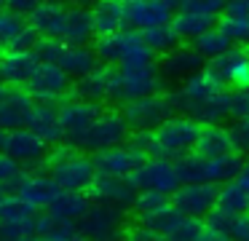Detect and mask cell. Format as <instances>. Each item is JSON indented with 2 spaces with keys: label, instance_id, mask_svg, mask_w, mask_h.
Here are the masks:
<instances>
[{
  "label": "cell",
  "instance_id": "obj_51",
  "mask_svg": "<svg viewBox=\"0 0 249 241\" xmlns=\"http://www.w3.org/2000/svg\"><path fill=\"white\" fill-rule=\"evenodd\" d=\"M236 182H238V185H241L244 190L249 193V161H244V166H241V171H238Z\"/></svg>",
  "mask_w": 249,
  "mask_h": 241
},
{
  "label": "cell",
  "instance_id": "obj_24",
  "mask_svg": "<svg viewBox=\"0 0 249 241\" xmlns=\"http://www.w3.org/2000/svg\"><path fill=\"white\" fill-rule=\"evenodd\" d=\"M65 19H67V5L65 3H38L35 14L30 16L27 21L40 37H54V40H59Z\"/></svg>",
  "mask_w": 249,
  "mask_h": 241
},
{
  "label": "cell",
  "instance_id": "obj_28",
  "mask_svg": "<svg viewBox=\"0 0 249 241\" xmlns=\"http://www.w3.org/2000/svg\"><path fill=\"white\" fill-rule=\"evenodd\" d=\"M196 153L204 155V158H220V155L236 153L231 142V134H228V126H204L198 145H196Z\"/></svg>",
  "mask_w": 249,
  "mask_h": 241
},
{
  "label": "cell",
  "instance_id": "obj_43",
  "mask_svg": "<svg viewBox=\"0 0 249 241\" xmlns=\"http://www.w3.org/2000/svg\"><path fill=\"white\" fill-rule=\"evenodd\" d=\"M126 148L134 150L137 155H142V158H153V148H156V137H153V131H131L129 134V142H126Z\"/></svg>",
  "mask_w": 249,
  "mask_h": 241
},
{
  "label": "cell",
  "instance_id": "obj_29",
  "mask_svg": "<svg viewBox=\"0 0 249 241\" xmlns=\"http://www.w3.org/2000/svg\"><path fill=\"white\" fill-rule=\"evenodd\" d=\"M91 209V198H89V193H81V190H62L59 198L54 201V206L49 209L51 214H56V217L62 220H70V222H78V220L83 217V214Z\"/></svg>",
  "mask_w": 249,
  "mask_h": 241
},
{
  "label": "cell",
  "instance_id": "obj_56",
  "mask_svg": "<svg viewBox=\"0 0 249 241\" xmlns=\"http://www.w3.org/2000/svg\"><path fill=\"white\" fill-rule=\"evenodd\" d=\"M3 8H6V3H0V11H3Z\"/></svg>",
  "mask_w": 249,
  "mask_h": 241
},
{
  "label": "cell",
  "instance_id": "obj_53",
  "mask_svg": "<svg viewBox=\"0 0 249 241\" xmlns=\"http://www.w3.org/2000/svg\"><path fill=\"white\" fill-rule=\"evenodd\" d=\"M6 129H3V126H0V153H3V145H6Z\"/></svg>",
  "mask_w": 249,
  "mask_h": 241
},
{
  "label": "cell",
  "instance_id": "obj_54",
  "mask_svg": "<svg viewBox=\"0 0 249 241\" xmlns=\"http://www.w3.org/2000/svg\"><path fill=\"white\" fill-rule=\"evenodd\" d=\"M8 196H11V193H8V190H6V187H3V185H0V204H3V201H6V198H8Z\"/></svg>",
  "mask_w": 249,
  "mask_h": 241
},
{
  "label": "cell",
  "instance_id": "obj_22",
  "mask_svg": "<svg viewBox=\"0 0 249 241\" xmlns=\"http://www.w3.org/2000/svg\"><path fill=\"white\" fill-rule=\"evenodd\" d=\"M113 75H115V67H105V64H99L91 75H86V78H81V80L72 83V96L81 99V102H91V105L102 107L105 102H110Z\"/></svg>",
  "mask_w": 249,
  "mask_h": 241
},
{
  "label": "cell",
  "instance_id": "obj_46",
  "mask_svg": "<svg viewBox=\"0 0 249 241\" xmlns=\"http://www.w3.org/2000/svg\"><path fill=\"white\" fill-rule=\"evenodd\" d=\"M124 241H163V236L156 233V230H150V228H145V225H140V222H134V225L126 228Z\"/></svg>",
  "mask_w": 249,
  "mask_h": 241
},
{
  "label": "cell",
  "instance_id": "obj_48",
  "mask_svg": "<svg viewBox=\"0 0 249 241\" xmlns=\"http://www.w3.org/2000/svg\"><path fill=\"white\" fill-rule=\"evenodd\" d=\"M6 8L19 14V16H24V19H30L35 14V8H38V3L35 0H17V3H6Z\"/></svg>",
  "mask_w": 249,
  "mask_h": 241
},
{
  "label": "cell",
  "instance_id": "obj_45",
  "mask_svg": "<svg viewBox=\"0 0 249 241\" xmlns=\"http://www.w3.org/2000/svg\"><path fill=\"white\" fill-rule=\"evenodd\" d=\"M233 222H236V217H233V214H228V212H222V209H214V212H212L209 217L204 220V225H206L209 230L222 233V236H228V239H231Z\"/></svg>",
  "mask_w": 249,
  "mask_h": 241
},
{
  "label": "cell",
  "instance_id": "obj_19",
  "mask_svg": "<svg viewBox=\"0 0 249 241\" xmlns=\"http://www.w3.org/2000/svg\"><path fill=\"white\" fill-rule=\"evenodd\" d=\"M40 67L33 51H3L0 54V80L11 89H27L35 70Z\"/></svg>",
  "mask_w": 249,
  "mask_h": 241
},
{
  "label": "cell",
  "instance_id": "obj_33",
  "mask_svg": "<svg viewBox=\"0 0 249 241\" xmlns=\"http://www.w3.org/2000/svg\"><path fill=\"white\" fill-rule=\"evenodd\" d=\"M121 32H115V35H105V37H94L91 48H94V54H97L99 64H105V67H115V70L121 67V56H124V35H121Z\"/></svg>",
  "mask_w": 249,
  "mask_h": 241
},
{
  "label": "cell",
  "instance_id": "obj_15",
  "mask_svg": "<svg viewBox=\"0 0 249 241\" xmlns=\"http://www.w3.org/2000/svg\"><path fill=\"white\" fill-rule=\"evenodd\" d=\"M62 187L49 171H30L27 180L19 185L17 196L22 198L27 206H33L35 212H49L54 206V201L59 198Z\"/></svg>",
  "mask_w": 249,
  "mask_h": 241
},
{
  "label": "cell",
  "instance_id": "obj_31",
  "mask_svg": "<svg viewBox=\"0 0 249 241\" xmlns=\"http://www.w3.org/2000/svg\"><path fill=\"white\" fill-rule=\"evenodd\" d=\"M217 209L233 214V217L249 214V193L236 180L225 182V185H220V193H217Z\"/></svg>",
  "mask_w": 249,
  "mask_h": 241
},
{
  "label": "cell",
  "instance_id": "obj_9",
  "mask_svg": "<svg viewBox=\"0 0 249 241\" xmlns=\"http://www.w3.org/2000/svg\"><path fill=\"white\" fill-rule=\"evenodd\" d=\"M131 187L137 193H163L172 198L179 190V174H177V164L163 158H147L142 161V166L129 177Z\"/></svg>",
  "mask_w": 249,
  "mask_h": 241
},
{
  "label": "cell",
  "instance_id": "obj_38",
  "mask_svg": "<svg viewBox=\"0 0 249 241\" xmlns=\"http://www.w3.org/2000/svg\"><path fill=\"white\" fill-rule=\"evenodd\" d=\"M166 206H172V198L163 196V193H137L131 214H134V220H142V217H150V214L161 212Z\"/></svg>",
  "mask_w": 249,
  "mask_h": 241
},
{
  "label": "cell",
  "instance_id": "obj_27",
  "mask_svg": "<svg viewBox=\"0 0 249 241\" xmlns=\"http://www.w3.org/2000/svg\"><path fill=\"white\" fill-rule=\"evenodd\" d=\"M124 56H121V67H145V64H158V56L150 51L145 43L142 32L137 30H124Z\"/></svg>",
  "mask_w": 249,
  "mask_h": 241
},
{
  "label": "cell",
  "instance_id": "obj_14",
  "mask_svg": "<svg viewBox=\"0 0 249 241\" xmlns=\"http://www.w3.org/2000/svg\"><path fill=\"white\" fill-rule=\"evenodd\" d=\"M3 153L11 155L14 161H19L22 166H38V164H46V158L51 153V145H46L30 129H17V131L6 134Z\"/></svg>",
  "mask_w": 249,
  "mask_h": 241
},
{
  "label": "cell",
  "instance_id": "obj_1",
  "mask_svg": "<svg viewBox=\"0 0 249 241\" xmlns=\"http://www.w3.org/2000/svg\"><path fill=\"white\" fill-rule=\"evenodd\" d=\"M46 169L49 174L59 182L62 190H81L86 193L97 180V166L94 158L83 150L72 148V145L62 142L51 148L49 158H46Z\"/></svg>",
  "mask_w": 249,
  "mask_h": 241
},
{
  "label": "cell",
  "instance_id": "obj_23",
  "mask_svg": "<svg viewBox=\"0 0 249 241\" xmlns=\"http://www.w3.org/2000/svg\"><path fill=\"white\" fill-rule=\"evenodd\" d=\"M59 40L65 46H91L94 43L91 5H67V19Z\"/></svg>",
  "mask_w": 249,
  "mask_h": 241
},
{
  "label": "cell",
  "instance_id": "obj_57",
  "mask_svg": "<svg viewBox=\"0 0 249 241\" xmlns=\"http://www.w3.org/2000/svg\"><path fill=\"white\" fill-rule=\"evenodd\" d=\"M247 56H249V46H247Z\"/></svg>",
  "mask_w": 249,
  "mask_h": 241
},
{
  "label": "cell",
  "instance_id": "obj_32",
  "mask_svg": "<svg viewBox=\"0 0 249 241\" xmlns=\"http://www.w3.org/2000/svg\"><path fill=\"white\" fill-rule=\"evenodd\" d=\"M142 37H145V43L150 46V51L156 54L158 59L163 56V54L174 51L177 46H182V40H179L177 30H174L172 24H161V27H150V30L142 32Z\"/></svg>",
  "mask_w": 249,
  "mask_h": 241
},
{
  "label": "cell",
  "instance_id": "obj_13",
  "mask_svg": "<svg viewBox=\"0 0 249 241\" xmlns=\"http://www.w3.org/2000/svg\"><path fill=\"white\" fill-rule=\"evenodd\" d=\"M158 67H161V75H163L166 83H185L190 75L201 73V70L206 67V62L201 59V54L196 51L190 43H182V46H177L174 51L163 54V56L158 59Z\"/></svg>",
  "mask_w": 249,
  "mask_h": 241
},
{
  "label": "cell",
  "instance_id": "obj_18",
  "mask_svg": "<svg viewBox=\"0 0 249 241\" xmlns=\"http://www.w3.org/2000/svg\"><path fill=\"white\" fill-rule=\"evenodd\" d=\"M217 73V78L225 83L228 91H249V56L247 48L233 46L225 56H220L217 62L209 64Z\"/></svg>",
  "mask_w": 249,
  "mask_h": 241
},
{
  "label": "cell",
  "instance_id": "obj_8",
  "mask_svg": "<svg viewBox=\"0 0 249 241\" xmlns=\"http://www.w3.org/2000/svg\"><path fill=\"white\" fill-rule=\"evenodd\" d=\"M121 112H124V118H126L131 131H158V129L174 115L166 91H163V94L145 96V99L126 102V105L121 107Z\"/></svg>",
  "mask_w": 249,
  "mask_h": 241
},
{
  "label": "cell",
  "instance_id": "obj_5",
  "mask_svg": "<svg viewBox=\"0 0 249 241\" xmlns=\"http://www.w3.org/2000/svg\"><path fill=\"white\" fill-rule=\"evenodd\" d=\"M126 220H129V212L91 204V209L78 220V236L89 241H124L126 228H129Z\"/></svg>",
  "mask_w": 249,
  "mask_h": 241
},
{
  "label": "cell",
  "instance_id": "obj_12",
  "mask_svg": "<svg viewBox=\"0 0 249 241\" xmlns=\"http://www.w3.org/2000/svg\"><path fill=\"white\" fill-rule=\"evenodd\" d=\"M217 185H179V190L172 196V206L182 217L206 220L217 209Z\"/></svg>",
  "mask_w": 249,
  "mask_h": 241
},
{
  "label": "cell",
  "instance_id": "obj_35",
  "mask_svg": "<svg viewBox=\"0 0 249 241\" xmlns=\"http://www.w3.org/2000/svg\"><path fill=\"white\" fill-rule=\"evenodd\" d=\"M27 27H30V21L24 19V16H19V14H14V11L3 8V11H0V48L11 51L14 43L27 32Z\"/></svg>",
  "mask_w": 249,
  "mask_h": 241
},
{
  "label": "cell",
  "instance_id": "obj_52",
  "mask_svg": "<svg viewBox=\"0 0 249 241\" xmlns=\"http://www.w3.org/2000/svg\"><path fill=\"white\" fill-rule=\"evenodd\" d=\"M38 241H72L67 236H46V239H38Z\"/></svg>",
  "mask_w": 249,
  "mask_h": 241
},
{
  "label": "cell",
  "instance_id": "obj_42",
  "mask_svg": "<svg viewBox=\"0 0 249 241\" xmlns=\"http://www.w3.org/2000/svg\"><path fill=\"white\" fill-rule=\"evenodd\" d=\"M228 134H231L233 150H236L238 155H249V118L231 121L228 123Z\"/></svg>",
  "mask_w": 249,
  "mask_h": 241
},
{
  "label": "cell",
  "instance_id": "obj_40",
  "mask_svg": "<svg viewBox=\"0 0 249 241\" xmlns=\"http://www.w3.org/2000/svg\"><path fill=\"white\" fill-rule=\"evenodd\" d=\"M217 24H220V30L233 40V46H241V48L249 46V19H238V16L222 14Z\"/></svg>",
  "mask_w": 249,
  "mask_h": 241
},
{
  "label": "cell",
  "instance_id": "obj_6",
  "mask_svg": "<svg viewBox=\"0 0 249 241\" xmlns=\"http://www.w3.org/2000/svg\"><path fill=\"white\" fill-rule=\"evenodd\" d=\"M105 107L91 105V102H81L75 96L65 99L59 105V123H62V134H65V142L72 145V148L81 150L83 142H86L89 131L94 129L97 118L102 115Z\"/></svg>",
  "mask_w": 249,
  "mask_h": 241
},
{
  "label": "cell",
  "instance_id": "obj_41",
  "mask_svg": "<svg viewBox=\"0 0 249 241\" xmlns=\"http://www.w3.org/2000/svg\"><path fill=\"white\" fill-rule=\"evenodd\" d=\"M65 48H67V46H65L62 40H54V37H40V40L35 43L33 54L38 56L40 64H59Z\"/></svg>",
  "mask_w": 249,
  "mask_h": 241
},
{
  "label": "cell",
  "instance_id": "obj_49",
  "mask_svg": "<svg viewBox=\"0 0 249 241\" xmlns=\"http://www.w3.org/2000/svg\"><path fill=\"white\" fill-rule=\"evenodd\" d=\"M228 16H238V19H249V0H238V3H228L225 5Z\"/></svg>",
  "mask_w": 249,
  "mask_h": 241
},
{
  "label": "cell",
  "instance_id": "obj_47",
  "mask_svg": "<svg viewBox=\"0 0 249 241\" xmlns=\"http://www.w3.org/2000/svg\"><path fill=\"white\" fill-rule=\"evenodd\" d=\"M231 241H249V214L236 217L233 230H231Z\"/></svg>",
  "mask_w": 249,
  "mask_h": 241
},
{
  "label": "cell",
  "instance_id": "obj_11",
  "mask_svg": "<svg viewBox=\"0 0 249 241\" xmlns=\"http://www.w3.org/2000/svg\"><path fill=\"white\" fill-rule=\"evenodd\" d=\"M124 11H126V30H137V32L172 24L174 14H177L174 3H163V0H126Z\"/></svg>",
  "mask_w": 249,
  "mask_h": 241
},
{
  "label": "cell",
  "instance_id": "obj_17",
  "mask_svg": "<svg viewBox=\"0 0 249 241\" xmlns=\"http://www.w3.org/2000/svg\"><path fill=\"white\" fill-rule=\"evenodd\" d=\"M86 193L91 198V204L113 206V209H121V212H131L137 198V190L131 187L129 180H110V177H97Z\"/></svg>",
  "mask_w": 249,
  "mask_h": 241
},
{
  "label": "cell",
  "instance_id": "obj_58",
  "mask_svg": "<svg viewBox=\"0 0 249 241\" xmlns=\"http://www.w3.org/2000/svg\"><path fill=\"white\" fill-rule=\"evenodd\" d=\"M24 241H33V239H24Z\"/></svg>",
  "mask_w": 249,
  "mask_h": 241
},
{
  "label": "cell",
  "instance_id": "obj_10",
  "mask_svg": "<svg viewBox=\"0 0 249 241\" xmlns=\"http://www.w3.org/2000/svg\"><path fill=\"white\" fill-rule=\"evenodd\" d=\"M24 91L35 102H65V96L72 91V78L59 64H40Z\"/></svg>",
  "mask_w": 249,
  "mask_h": 241
},
{
  "label": "cell",
  "instance_id": "obj_26",
  "mask_svg": "<svg viewBox=\"0 0 249 241\" xmlns=\"http://www.w3.org/2000/svg\"><path fill=\"white\" fill-rule=\"evenodd\" d=\"M59 67L65 70L72 78V83H75V80L91 75L94 70L99 67V59H97V54H94L91 46H67L65 54H62V59H59Z\"/></svg>",
  "mask_w": 249,
  "mask_h": 241
},
{
  "label": "cell",
  "instance_id": "obj_20",
  "mask_svg": "<svg viewBox=\"0 0 249 241\" xmlns=\"http://www.w3.org/2000/svg\"><path fill=\"white\" fill-rule=\"evenodd\" d=\"M59 105L62 102H35L33 112H30L27 129L33 134H38L46 145H62L65 134H62V123H59Z\"/></svg>",
  "mask_w": 249,
  "mask_h": 241
},
{
  "label": "cell",
  "instance_id": "obj_44",
  "mask_svg": "<svg viewBox=\"0 0 249 241\" xmlns=\"http://www.w3.org/2000/svg\"><path fill=\"white\" fill-rule=\"evenodd\" d=\"M228 112L231 121L249 118V91H228Z\"/></svg>",
  "mask_w": 249,
  "mask_h": 241
},
{
  "label": "cell",
  "instance_id": "obj_16",
  "mask_svg": "<svg viewBox=\"0 0 249 241\" xmlns=\"http://www.w3.org/2000/svg\"><path fill=\"white\" fill-rule=\"evenodd\" d=\"M91 158H94V166H97V177H110V180H129L145 161L126 145L124 148L102 150V153L91 155Z\"/></svg>",
  "mask_w": 249,
  "mask_h": 241
},
{
  "label": "cell",
  "instance_id": "obj_25",
  "mask_svg": "<svg viewBox=\"0 0 249 241\" xmlns=\"http://www.w3.org/2000/svg\"><path fill=\"white\" fill-rule=\"evenodd\" d=\"M91 19H94V37L115 35L126 30V11L121 0H102L91 5Z\"/></svg>",
  "mask_w": 249,
  "mask_h": 241
},
{
  "label": "cell",
  "instance_id": "obj_36",
  "mask_svg": "<svg viewBox=\"0 0 249 241\" xmlns=\"http://www.w3.org/2000/svg\"><path fill=\"white\" fill-rule=\"evenodd\" d=\"M201 230H204V220H193V217L179 214L172 222V228L163 233V241H198Z\"/></svg>",
  "mask_w": 249,
  "mask_h": 241
},
{
  "label": "cell",
  "instance_id": "obj_55",
  "mask_svg": "<svg viewBox=\"0 0 249 241\" xmlns=\"http://www.w3.org/2000/svg\"><path fill=\"white\" fill-rule=\"evenodd\" d=\"M72 241H89V239H83V236H75V239H72Z\"/></svg>",
  "mask_w": 249,
  "mask_h": 241
},
{
  "label": "cell",
  "instance_id": "obj_37",
  "mask_svg": "<svg viewBox=\"0 0 249 241\" xmlns=\"http://www.w3.org/2000/svg\"><path fill=\"white\" fill-rule=\"evenodd\" d=\"M27 166H22L19 161H14L11 155L0 153V185L6 190H19L24 180H27Z\"/></svg>",
  "mask_w": 249,
  "mask_h": 241
},
{
  "label": "cell",
  "instance_id": "obj_4",
  "mask_svg": "<svg viewBox=\"0 0 249 241\" xmlns=\"http://www.w3.org/2000/svg\"><path fill=\"white\" fill-rule=\"evenodd\" d=\"M177 14L172 19V27L177 30L179 40H190L201 37L204 32H209L212 27H217L220 16L225 14V3H214V0H188V3H174Z\"/></svg>",
  "mask_w": 249,
  "mask_h": 241
},
{
  "label": "cell",
  "instance_id": "obj_7",
  "mask_svg": "<svg viewBox=\"0 0 249 241\" xmlns=\"http://www.w3.org/2000/svg\"><path fill=\"white\" fill-rule=\"evenodd\" d=\"M129 134H131V129L126 123L124 112H121V107H110V110H102V115L97 118V123L89 131L81 150L89 155H97L110 148H124L129 142Z\"/></svg>",
  "mask_w": 249,
  "mask_h": 241
},
{
  "label": "cell",
  "instance_id": "obj_39",
  "mask_svg": "<svg viewBox=\"0 0 249 241\" xmlns=\"http://www.w3.org/2000/svg\"><path fill=\"white\" fill-rule=\"evenodd\" d=\"M33 217H38V212H35L33 206H27V204H24L17 193H14V196H8L6 201L0 204V225H6V222H22V220H33Z\"/></svg>",
  "mask_w": 249,
  "mask_h": 241
},
{
  "label": "cell",
  "instance_id": "obj_30",
  "mask_svg": "<svg viewBox=\"0 0 249 241\" xmlns=\"http://www.w3.org/2000/svg\"><path fill=\"white\" fill-rule=\"evenodd\" d=\"M190 46H193L196 51L201 54V59H204V62L212 64V62H217L220 56H225V54L231 51V48H233V40L220 30V24H217V27H212L209 32H204L201 37H196Z\"/></svg>",
  "mask_w": 249,
  "mask_h": 241
},
{
  "label": "cell",
  "instance_id": "obj_50",
  "mask_svg": "<svg viewBox=\"0 0 249 241\" xmlns=\"http://www.w3.org/2000/svg\"><path fill=\"white\" fill-rule=\"evenodd\" d=\"M198 241H231V239H228V236H222V233H214V230H209V228L204 225V230H201Z\"/></svg>",
  "mask_w": 249,
  "mask_h": 241
},
{
  "label": "cell",
  "instance_id": "obj_3",
  "mask_svg": "<svg viewBox=\"0 0 249 241\" xmlns=\"http://www.w3.org/2000/svg\"><path fill=\"white\" fill-rule=\"evenodd\" d=\"M166 80L161 75L158 64H145V67H118L113 75V89H110V102L124 107L126 102L145 99L153 94H163Z\"/></svg>",
  "mask_w": 249,
  "mask_h": 241
},
{
  "label": "cell",
  "instance_id": "obj_21",
  "mask_svg": "<svg viewBox=\"0 0 249 241\" xmlns=\"http://www.w3.org/2000/svg\"><path fill=\"white\" fill-rule=\"evenodd\" d=\"M33 107H35V99L24 89H8L3 94V99H0V126L6 131L27 129Z\"/></svg>",
  "mask_w": 249,
  "mask_h": 241
},
{
  "label": "cell",
  "instance_id": "obj_34",
  "mask_svg": "<svg viewBox=\"0 0 249 241\" xmlns=\"http://www.w3.org/2000/svg\"><path fill=\"white\" fill-rule=\"evenodd\" d=\"M35 236L38 239H46V236H67V239H75L78 222L62 220L51 212H38V217H35Z\"/></svg>",
  "mask_w": 249,
  "mask_h": 241
},
{
  "label": "cell",
  "instance_id": "obj_2",
  "mask_svg": "<svg viewBox=\"0 0 249 241\" xmlns=\"http://www.w3.org/2000/svg\"><path fill=\"white\" fill-rule=\"evenodd\" d=\"M201 129L204 126H201L198 121H193V118H188V115H172L158 131H153V137H156L153 158H163V161L177 164L185 155L196 153Z\"/></svg>",
  "mask_w": 249,
  "mask_h": 241
}]
</instances>
